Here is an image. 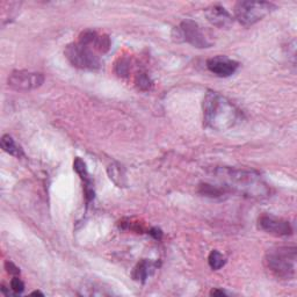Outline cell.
<instances>
[{
	"label": "cell",
	"instance_id": "3957f363",
	"mask_svg": "<svg viewBox=\"0 0 297 297\" xmlns=\"http://www.w3.org/2000/svg\"><path fill=\"white\" fill-rule=\"evenodd\" d=\"M265 264L276 278L291 280L296 274V247L279 246L271 248L265 255Z\"/></svg>",
	"mask_w": 297,
	"mask_h": 297
},
{
	"label": "cell",
	"instance_id": "ac0fdd59",
	"mask_svg": "<svg viewBox=\"0 0 297 297\" xmlns=\"http://www.w3.org/2000/svg\"><path fill=\"white\" fill-rule=\"evenodd\" d=\"M137 84L138 86L142 88V90H148L151 86V82L150 79L147 78V76L145 73H140L137 78Z\"/></svg>",
	"mask_w": 297,
	"mask_h": 297
},
{
	"label": "cell",
	"instance_id": "7a4b0ae2",
	"mask_svg": "<svg viewBox=\"0 0 297 297\" xmlns=\"http://www.w3.org/2000/svg\"><path fill=\"white\" fill-rule=\"evenodd\" d=\"M242 112L217 92H207L203 100V122L207 128L226 131L242 121Z\"/></svg>",
	"mask_w": 297,
	"mask_h": 297
},
{
	"label": "cell",
	"instance_id": "ba28073f",
	"mask_svg": "<svg viewBox=\"0 0 297 297\" xmlns=\"http://www.w3.org/2000/svg\"><path fill=\"white\" fill-rule=\"evenodd\" d=\"M259 228L273 236L284 237L292 234V229L288 220L276 218L274 216L264 215L259 218Z\"/></svg>",
	"mask_w": 297,
	"mask_h": 297
},
{
	"label": "cell",
	"instance_id": "8992f818",
	"mask_svg": "<svg viewBox=\"0 0 297 297\" xmlns=\"http://www.w3.org/2000/svg\"><path fill=\"white\" fill-rule=\"evenodd\" d=\"M173 33H176V41H182L192 44L195 48H209L211 42L204 34L202 28L193 20H184L179 27H175Z\"/></svg>",
	"mask_w": 297,
	"mask_h": 297
},
{
	"label": "cell",
	"instance_id": "277c9868",
	"mask_svg": "<svg viewBox=\"0 0 297 297\" xmlns=\"http://www.w3.org/2000/svg\"><path fill=\"white\" fill-rule=\"evenodd\" d=\"M276 9L268 2H238L235 5V17L243 26L248 27L263 20Z\"/></svg>",
	"mask_w": 297,
	"mask_h": 297
},
{
	"label": "cell",
	"instance_id": "8fae6325",
	"mask_svg": "<svg viewBox=\"0 0 297 297\" xmlns=\"http://www.w3.org/2000/svg\"><path fill=\"white\" fill-rule=\"evenodd\" d=\"M0 145H2L3 150L7 152V154L11 156H14V157H21L23 156V151L20 145L15 143V140L11 137L10 135H4L2 140H0Z\"/></svg>",
	"mask_w": 297,
	"mask_h": 297
},
{
	"label": "cell",
	"instance_id": "5bb4252c",
	"mask_svg": "<svg viewBox=\"0 0 297 297\" xmlns=\"http://www.w3.org/2000/svg\"><path fill=\"white\" fill-rule=\"evenodd\" d=\"M208 264H209L211 270L218 271L227 264V258L217 250H212L208 256Z\"/></svg>",
	"mask_w": 297,
	"mask_h": 297
},
{
	"label": "cell",
	"instance_id": "44dd1931",
	"mask_svg": "<svg viewBox=\"0 0 297 297\" xmlns=\"http://www.w3.org/2000/svg\"><path fill=\"white\" fill-rule=\"evenodd\" d=\"M211 296H226L227 292L224 290H218V289H212L210 291Z\"/></svg>",
	"mask_w": 297,
	"mask_h": 297
},
{
	"label": "cell",
	"instance_id": "7c38bea8",
	"mask_svg": "<svg viewBox=\"0 0 297 297\" xmlns=\"http://www.w3.org/2000/svg\"><path fill=\"white\" fill-rule=\"evenodd\" d=\"M156 264L148 262V260H142L134 271L135 280H138L140 282H145L147 276L151 274L152 271L155 270Z\"/></svg>",
	"mask_w": 297,
	"mask_h": 297
},
{
	"label": "cell",
	"instance_id": "e0dca14e",
	"mask_svg": "<svg viewBox=\"0 0 297 297\" xmlns=\"http://www.w3.org/2000/svg\"><path fill=\"white\" fill-rule=\"evenodd\" d=\"M11 289L13 290L15 295L21 294V292L25 290V283L22 282L21 279H19L15 276V278H13L11 281Z\"/></svg>",
	"mask_w": 297,
	"mask_h": 297
},
{
	"label": "cell",
	"instance_id": "9a60e30c",
	"mask_svg": "<svg viewBox=\"0 0 297 297\" xmlns=\"http://www.w3.org/2000/svg\"><path fill=\"white\" fill-rule=\"evenodd\" d=\"M108 174H109L110 180H113V181L118 184L119 187L123 186L124 182H123L122 179H124V173H123L121 166L115 165V164L110 165L109 167H108Z\"/></svg>",
	"mask_w": 297,
	"mask_h": 297
},
{
	"label": "cell",
	"instance_id": "30bf717a",
	"mask_svg": "<svg viewBox=\"0 0 297 297\" xmlns=\"http://www.w3.org/2000/svg\"><path fill=\"white\" fill-rule=\"evenodd\" d=\"M206 15L208 21L218 28H229L234 23L232 15L224 7L219 5H214L207 9Z\"/></svg>",
	"mask_w": 297,
	"mask_h": 297
},
{
	"label": "cell",
	"instance_id": "7402d4cb",
	"mask_svg": "<svg viewBox=\"0 0 297 297\" xmlns=\"http://www.w3.org/2000/svg\"><path fill=\"white\" fill-rule=\"evenodd\" d=\"M31 295H42L43 296V294L41 291H33V292H31Z\"/></svg>",
	"mask_w": 297,
	"mask_h": 297
},
{
	"label": "cell",
	"instance_id": "2e32d148",
	"mask_svg": "<svg viewBox=\"0 0 297 297\" xmlns=\"http://www.w3.org/2000/svg\"><path fill=\"white\" fill-rule=\"evenodd\" d=\"M201 193L207 196H220L223 194V190L218 187H214L211 184H201Z\"/></svg>",
	"mask_w": 297,
	"mask_h": 297
},
{
	"label": "cell",
	"instance_id": "9c48e42d",
	"mask_svg": "<svg viewBox=\"0 0 297 297\" xmlns=\"http://www.w3.org/2000/svg\"><path fill=\"white\" fill-rule=\"evenodd\" d=\"M207 67L211 73L217 77H230L235 73L239 67V63L234 59L227 57V56H216L207 61Z\"/></svg>",
	"mask_w": 297,
	"mask_h": 297
},
{
	"label": "cell",
	"instance_id": "6da1fadb",
	"mask_svg": "<svg viewBox=\"0 0 297 297\" xmlns=\"http://www.w3.org/2000/svg\"><path fill=\"white\" fill-rule=\"evenodd\" d=\"M215 175L227 191L238 193L252 199H265L270 196V187L260 173L252 170H239L231 167H217Z\"/></svg>",
	"mask_w": 297,
	"mask_h": 297
},
{
	"label": "cell",
	"instance_id": "ffe728a7",
	"mask_svg": "<svg viewBox=\"0 0 297 297\" xmlns=\"http://www.w3.org/2000/svg\"><path fill=\"white\" fill-rule=\"evenodd\" d=\"M148 234H150L155 239H157V240L162 238V236H163L162 230H160V229H157V228H152L151 230L148 231Z\"/></svg>",
	"mask_w": 297,
	"mask_h": 297
},
{
	"label": "cell",
	"instance_id": "52a82bcc",
	"mask_svg": "<svg viewBox=\"0 0 297 297\" xmlns=\"http://www.w3.org/2000/svg\"><path fill=\"white\" fill-rule=\"evenodd\" d=\"M9 86L15 91H31L42 86L44 76L40 72H30L26 70L13 71L10 75Z\"/></svg>",
	"mask_w": 297,
	"mask_h": 297
},
{
	"label": "cell",
	"instance_id": "d6986e66",
	"mask_svg": "<svg viewBox=\"0 0 297 297\" xmlns=\"http://www.w3.org/2000/svg\"><path fill=\"white\" fill-rule=\"evenodd\" d=\"M5 268H6V271L10 273V274H12V275H19L20 274V270H19V267H17L15 266V265L13 264V263H11V262H7L6 264H5Z\"/></svg>",
	"mask_w": 297,
	"mask_h": 297
},
{
	"label": "cell",
	"instance_id": "4fadbf2b",
	"mask_svg": "<svg viewBox=\"0 0 297 297\" xmlns=\"http://www.w3.org/2000/svg\"><path fill=\"white\" fill-rule=\"evenodd\" d=\"M73 168H75V171L77 172L80 178H82L84 183H85V186H93V183H92V180L90 178V175H88L86 164L84 163L83 160L80 159L79 157H77L75 159Z\"/></svg>",
	"mask_w": 297,
	"mask_h": 297
},
{
	"label": "cell",
	"instance_id": "5b68a950",
	"mask_svg": "<svg viewBox=\"0 0 297 297\" xmlns=\"http://www.w3.org/2000/svg\"><path fill=\"white\" fill-rule=\"evenodd\" d=\"M65 56L72 65L83 70H96L100 67V58L90 47L78 43L69 44L65 49Z\"/></svg>",
	"mask_w": 297,
	"mask_h": 297
}]
</instances>
